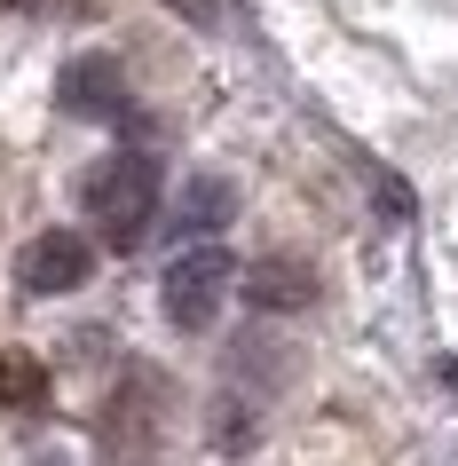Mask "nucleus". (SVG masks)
<instances>
[{"mask_svg": "<svg viewBox=\"0 0 458 466\" xmlns=\"http://www.w3.org/2000/svg\"><path fill=\"white\" fill-rule=\"evenodd\" d=\"M79 206L103 221L111 246H143L150 214H158V158H150V150H119V158H103V167L79 182Z\"/></svg>", "mask_w": 458, "mask_h": 466, "instance_id": "nucleus-1", "label": "nucleus"}, {"mask_svg": "<svg viewBox=\"0 0 458 466\" xmlns=\"http://www.w3.org/2000/svg\"><path fill=\"white\" fill-rule=\"evenodd\" d=\"M229 293H238V261H229V246H190V253H174L167 277H158V309H167L174 332H206Z\"/></svg>", "mask_w": 458, "mask_h": 466, "instance_id": "nucleus-2", "label": "nucleus"}, {"mask_svg": "<svg viewBox=\"0 0 458 466\" xmlns=\"http://www.w3.org/2000/svg\"><path fill=\"white\" fill-rule=\"evenodd\" d=\"M96 277V246L79 238V229H40L25 253H16V285L32 300H56V293H79Z\"/></svg>", "mask_w": 458, "mask_h": 466, "instance_id": "nucleus-3", "label": "nucleus"}, {"mask_svg": "<svg viewBox=\"0 0 458 466\" xmlns=\"http://www.w3.org/2000/svg\"><path fill=\"white\" fill-rule=\"evenodd\" d=\"M56 96H64V111H72V119H127V111H135L111 56H72V64H64V79H56Z\"/></svg>", "mask_w": 458, "mask_h": 466, "instance_id": "nucleus-4", "label": "nucleus"}, {"mask_svg": "<svg viewBox=\"0 0 458 466\" xmlns=\"http://www.w3.org/2000/svg\"><path fill=\"white\" fill-rule=\"evenodd\" d=\"M261 317H285V309H309L316 300V269L309 261H292V253H269V261H253L245 269V285H238Z\"/></svg>", "mask_w": 458, "mask_h": 466, "instance_id": "nucleus-5", "label": "nucleus"}, {"mask_svg": "<svg viewBox=\"0 0 458 466\" xmlns=\"http://www.w3.org/2000/svg\"><path fill=\"white\" fill-rule=\"evenodd\" d=\"M229 206H238V190H229V182H221V174H206V182H190V190H182V206H174V238H214L221 221H229Z\"/></svg>", "mask_w": 458, "mask_h": 466, "instance_id": "nucleus-6", "label": "nucleus"}, {"mask_svg": "<svg viewBox=\"0 0 458 466\" xmlns=\"http://www.w3.org/2000/svg\"><path fill=\"white\" fill-rule=\"evenodd\" d=\"M48 395V371L32 364L25 348H0V403H16V411H32Z\"/></svg>", "mask_w": 458, "mask_h": 466, "instance_id": "nucleus-7", "label": "nucleus"}, {"mask_svg": "<svg viewBox=\"0 0 458 466\" xmlns=\"http://www.w3.org/2000/svg\"><path fill=\"white\" fill-rule=\"evenodd\" d=\"M32 466H72V459H64V451H40V459H32Z\"/></svg>", "mask_w": 458, "mask_h": 466, "instance_id": "nucleus-8", "label": "nucleus"}]
</instances>
